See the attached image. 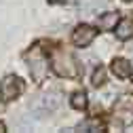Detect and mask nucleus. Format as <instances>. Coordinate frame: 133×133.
I'll list each match as a JSON object with an SVG mask.
<instances>
[{
	"mask_svg": "<svg viewBox=\"0 0 133 133\" xmlns=\"http://www.w3.org/2000/svg\"><path fill=\"white\" fill-rule=\"evenodd\" d=\"M49 57H51V70L61 76V78H76L80 76V65L76 61V57L68 51H63V49H53L51 53H49Z\"/></svg>",
	"mask_w": 133,
	"mask_h": 133,
	"instance_id": "nucleus-1",
	"label": "nucleus"
},
{
	"mask_svg": "<svg viewBox=\"0 0 133 133\" xmlns=\"http://www.w3.org/2000/svg\"><path fill=\"white\" fill-rule=\"evenodd\" d=\"M23 89H25V82H23L19 76H15V74L4 76L2 82H0V95H2L4 102H11V99L19 97V95L23 93Z\"/></svg>",
	"mask_w": 133,
	"mask_h": 133,
	"instance_id": "nucleus-2",
	"label": "nucleus"
},
{
	"mask_svg": "<svg viewBox=\"0 0 133 133\" xmlns=\"http://www.w3.org/2000/svg\"><path fill=\"white\" fill-rule=\"evenodd\" d=\"M28 59H30V72L36 80H42L46 70H49V57L40 51V49H32V53H28Z\"/></svg>",
	"mask_w": 133,
	"mask_h": 133,
	"instance_id": "nucleus-3",
	"label": "nucleus"
},
{
	"mask_svg": "<svg viewBox=\"0 0 133 133\" xmlns=\"http://www.w3.org/2000/svg\"><path fill=\"white\" fill-rule=\"evenodd\" d=\"M59 104H61L59 93H44V95H38V99L30 108L34 110V112H38V116H44V114L55 112L59 108Z\"/></svg>",
	"mask_w": 133,
	"mask_h": 133,
	"instance_id": "nucleus-4",
	"label": "nucleus"
},
{
	"mask_svg": "<svg viewBox=\"0 0 133 133\" xmlns=\"http://www.w3.org/2000/svg\"><path fill=\"white\" fill-rule=\"evenodd\" d=\"M97 36V30L89 23H78L74 30H72V42L76 46H89Z\"/></svg>",
	"mask_w": 133,
	"mask_h": 133,
	"instance_id": "nucleus-5",
	"label": "nucleus"
},
{
	"mask_svg": "<svg viewBox=\"0 0 133 133\" xmlns=\"http://www.w3.org/2000/svg\"><path fill=\"white\" fill-rule=\"evenodd\" d=\"M114 112H116V116H121V118H123L125 123L133 121V97L123 95V97L118 99V102H116Z\"/></svg>",
	"mask_w": 133,
	"mask_h": 133,
	"instance_id": "nucleus-6",
	"label": "nucleus"
},
{
	"mask_svg": "<svg viewBox=\"0 0 133 133\" xmlns=\"http://www.w3.org/2000/svg\"><path fill=\"white\" fill-rule=\"evenodd\" d=\"M110 68H112L114 76H118V78H131V76H133V68H131V63H129L127 59H123V57H114Z\"/></svg>",
	"mask_w": 133,
	"mask_h": 133,
	"instance_id": "nucleus-7",
	"label": "nucleus"
},
{
	"mask_svg": "<svg viewBox=\"0 0 133 133\" xmlns=\"http://www.w3.org/2000/svg\"><path fill=\"white\" fill-rule=\"evenodd\" d=\"M118 21H121V19H118V13H104V15H99V19H97L99 28H102V30H106V32L116 30Z\"/></svg>",
	"mask_w": 133,
	"mask_h": 133,
	"instance_id": "nucleus-8",
	"label": "nucleus"
},
{
	"mask_svg": "<svg viewBox=\"0 0 133 133\" xmlns=\"http://www.w3.org/2000/svg\"><path fill=\"white\" fill-rule=\"evenodd\" d=\"M114 32H116V36H118V40H129L133 36V21L131 19H121Z\"/></svg>",
	"mask_w": 133,
	"mask_h": 133,
	"instance_id": "nucleus-9",
	"label": "nucleus"
},
{
	"mask_svg": "<svg viewBox=\"0 0 133 133\" xmlns=\"http://www.w3.org/2000/svg\"><path fill=\"white\" fill-rule=\"evenodd\" d=\"M70 106H72L74 110H85V108H87V93H85V91H76V93H72V97H70Z\"/></svg>",
	"mask_w": 133,
	"mask_h": 133,
	"instance_id": "nucleus-10",
	"label": "nucleus"
},
{
	"mask_svg": "<svg viewBox=\"0 0 133 133\" xmlns=\"http://www.w3.org/2000/svg\"><path fill=\"white\" fill-rule=\"evenodd\" d=\"M91 82H93V87H102L104 82H106V70L99 65V68H95V72H93V78H91Z\"/></svg>",
	"mask_w": 133,
	"mask_h": 133,
	"instance_id": "nucleus-11",
	"label": "nucleus"
},
{
	"mask_svg": "<svg viewBox=\"0 0 133 133\" xmlns=\"http://www.w3.org/2000/svg\"><path fill=\"white\" fill-rule=\"evenodd\" d=\"M76 129H87V131H102V123H95V121H87V123H80Z\"/></svg>",
	"mask_w": 133,
	"mask_h": 133,
	"instance_id": "nucleus-12",
	"label": "nucleus"
},
{
	"mask_svg": "<svg viewBox=\"0 0 133 133\" xmlns=\"http://www.w3.org/2000/svg\"><path fill=\"white\" fill-rule=\"evenodd\" d=\"M61 2H65V0H49V4H61Z\"/></svg>",
	"mask_w": 133,
	"mask_h": 133,
	"instance_id": "nucleus-13",
	"label": "nucleus"
},
{
	"mask_svg": "<svg viewBox=\"0 0 133 133\" xmlns=\"http://www.w3.org/2000/svg\"><path fill=\"white\" fill-rule=\"evenodd\" d=\"M2 131H4V125H2V123H0V133H2Z\"/></svg>",
	"mask_w": 133,
	"mask_h": 133,
	"instance_id": "nucleus-14",
	"label": "nucleus"
},
{
	"mask_svg": "<svg viewBox=\"0 0 133 133\" xmlns=\"http://www.w3.org/2000/svg\"><path fill=\"white\" fill-rule=\"evenodd\" d=\"M125 2H131V0H125Z\"/></svg>",
	"mask_w": 133,
	"mask_h": 133,
	"instance_id": "nucleus-15",
	"label": "nucleus"
},
{
	"mask_svg": "<svg viewBox=\"0 0 133 133\" xmlns=\"http://www.w3.org/2000/svg\"><path fill=\"white\" fill-rule=\"evenodd\" d=\"M131 53H133V49H131Z\"/></svg>",
	"mask_w": 133,
	"mask_h": 133,
	"instance_id": "nucleus-16",
	"label": "nucleus"
}]
</instances>
